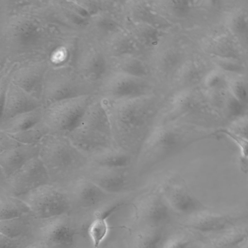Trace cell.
<instances>
[{
  "label": "cell",
  "mask_w": 248,
  "mask_h": 248,
  "mask_svg": "<svg viewBox=\"0 0 248 248\" xmlns=\"http://www.w3.org/2000/svg\"><path fill=\"white\" fill-rule=\"evenodd\" d=\"M94 86L71 64L50 65L43 81V107L66 98L93 94Z\"/></svg>",
  "instance_id": "obj_1"
},
{
  "label": "cell",
  "mask_w": 248,
  "mask_h": 248,
  "mask_svg": "<svg viewBox=\"0 0 248 248\" xmlns=\"http://www.w3.org/2000/svg\"><path fill=\"white\" fill-rule=\"evenodd\" d=\"M107 106L112 133L129 135L142 130L154 113L155 104L149 95L122 100H108Z\"/></svg>",
  "instance_id": "obj_2"
},
{
  "label": "cell",
  "mask_w": 248,
  "mask_h": 248,
  "mask_svg": "<svg viewBox=\"0 0 248 248\" xmlns=\"http://www.w3.org/2000/svg\"><path fill=\"white\" fill-rule=\"evenodd\" d=\"M93 97V94L84 95L43 107L42 121L50 134L65 136L78 124Z\"/></svg>",
  "instance_id": "obj_3"
},
{
  "label": "cell",
  "mask_w": 248,
  "mask_h": 248,
  "mask_svg": "<svg viewBox=\"0 0 248 248\" xmlns=\"http://www.w3.org/2000/svg\"><path fill=\"white\" fill-rule=\"evenodd\" d=\"M18 197L27 203L34 217L41 219L59 217L66 213L71 207L67 195L49 184Z\"/></svg>",
  "instance_id": "obj_4"
},
{
  "label": "cell",
  "mask_w": 248,
  "mask_h": 248,
  "mask_svg": "<svg viewBox=\"0 0 248 248\" xmlns=\"http://www.w3.org/2000/svg\"><path fill=\"white\" fill-rule=\"evenodd\" d=\"M40 156L47 168L64 170L80 164L84 155L65 136L54 134L46 136L40 142Z\"/></svg>",
  "instance_id": "obj_5"
},
{
  "label": "cell",
  "mask_w": 248,
  "mask_h": 248,
  "mask_svg": "<svg viewBox=\"0 0 248 248\" xmlns=\"http://www.w3.org/2000/svg\"><path fill=\"white\" fill-rule=\"evenodd\" d=\"M100 83L104 99L110 101H122L148 96L151 90V86L145 78L119 71L108 75Z\"/></svg>",
  "instance_id": "obj_6"
},
{
  "label": "cell",
  "mask_w": 248,
  "mask_h": 248,
  "mask_svg": "<svg viewBox=\"0 0 248 248\" xmlns=\"http://www.w3.org/2000/svg\"><path fill=\"white\" fill-rule=\"evenodd\" d=\"M48 168L40 155L35 156L8 178L12 195L18 197L49 180Z\"/></svg>",
  "instance_id": "obj_7"
},
{
  "label": "cell",
  "mask_w": 248,
  "mask_h": 248,
  "mask_svg": "<svg viewBox=\"0 0 248 248\" xmlns=\"http://www.w3.org/2000/svg\"><path fill=\"white\" fill-rule=\"evenodd\" d=\"M0 121L43 107L41 99L11 82L0 88Z\"/></svg>",
  "instance_id": "obj_8"
},
{
  "label": "cell",
  "mask_w": 248,
  "mask_h": 248,
  "mask_svg": "<svg viewBox=\"0 0 248 248\" xmlns=\"http://www.w3.org/2000/svg\"><path fill=\"white\" fill-rule=\"evenodd\" d=\"M186 124L175 122L156 125L148 134L145 142V147L157 152L173 151L186 142Z\"/></svg>",
  "instance_id": "obj_9"
},
{
  "label": "cell",
  "mask_w": 248,
  "mask_h": 248,
  "mask_svg": "<svg viewBox=\"0 0 248 248\" xmlns=\"http://www.w3.org/2000/svg\"><path fill=\"white\" fill-rule=\"evenodd\" d=\"M66 136L72 145L84 155H91L106 150L112 136L80 123Z\"/></svg>",
  "instance_id": "obj_10"
},
{
  "label": "cell",
  "mask_w": 248,
  "mask_h": 248,
  "mask_svg": "<svg viewBox=\"0 0 248 248\" xmlns=\"http://www.w3.org/2000/svg\"><path fill=\"white\" fill-rule=\"evenodd\" d=\"M49 65V63L45 61L27 62L15 69L9 79L41 99L45 76Z\"/></svg>",
  "instance_id": "obj_11"
},
{
  "label": "cell",
  "mask_w": 248,
  "mask_h": 248,
  "mask_svg": "<svg viewBox=\"0 0 248 248\" xmlns=\"http://www.w3.org/2000/svg\"><path fill=\"white\" fill-rule=\"evenodd\" d=\"M87 80L95 86L108 75V64L105 56L93 51L80 54L71 63Z\"/></svg>",
  "instance_id": "obj_12"
},
{
  "label": "cell",
  "mask_w": 248,
  "mask_h": 248,
  "mask_svg": "<svg viewBox=\"0 0 248 248\" xmlns=\"http://www.w3.org/2000/svg\"><path fill=\"white\" fill-rule=\"evenodd\" d=\"M40 144H20L14 147L1 151L0 164L1 170L8 178L29 160L40 155Z\"/></svg>",
  "instance_id": "obj_13"
},
{
  "label": "cell",
  "mask_w": 248,
  "mask_h": 248,
  "mask_svg": "<svg viewBox=\"0 0 248 248\" xmlns=\"http://www.w3.org/2000/svg\"><path fill=\"white\" fill-rule=\"evenodd\" d=\"M43 238L46 244L56 248H70L74 246L76 232L64 221L56 220L42 228Z\"/></svg>",
  "instance_id": "obj_14"
},
{
  "label": "cell",
  "mask_w": 248,
  "mask_h": 248,
  "mask_svg": "<svg viewBox=\"0 0 248 248\" xmlns=\"http://www.w3.org/2000/svg\"><path fill=\"white\" fill-rule=\"evenodd\" d=\"M195 214L190 225L193 229L202 232H217L228 228L233 218L217 212L201 210Z\"/></svg>",
  "instance_id": "obj_15"
},
{
  "label": "cell",
  "mask_w": 248,
  "mask_h": 248,
  "mask_svg": "<svg viewBox=\"0 0 248 248\" xmlns=\"http://www.w3.org/2000/svg\"><path fill=\"white\" fill-rule=\"evenodd\" d=\"M43 107L0 121V132L12 134L25 130L42 120Z\"/></svg>",
  "instance_id": "obj_16"
},
{
  "label": "cell",
  "mask_w": 248,
  "mask_h": 248,
  "mask_svg": "<svg viewBox=\"0 0 248 248\" xmlns=\"http://www.w3.org/2000/svg\"><path fill=\"white\" fill-rule=\"evenodd\" d=\"M106 193L89 179L78 181L74 189V194L77 201L85 208L98 205L104 200Z\"/></svg>",
  "instance_id": "obj_17"
},
{
  "label": "cell",
  "mask_w": 248,
  "mask_h": 248,
  "mask_svg": "<svg viewBox=\"0 0 248 248\" xmlns=\"http://www.w3.org/2000/svg\"><path fill=\"white\" fill-rule=\"evenodd\" d=\"M124 204L118 203L97 213L88 228V233L94 247H98L108 232L107 219L120 209Z\"/></svg>",
  "instance_id": "obj_18"
},
{
  "label": "cell",
  "mask_w": 248,
  "mask_h": 248,
  "mask_svg": "<svg viewBox=\"0 0 248 248\" xmlns=\"http://www.w3.org/2000/svg\"><path fill=\"white\" fill-rule=\"evenodd\" d=\"M195 101L191 91L186 88L174 94L170 99L168 116L170 121L186 116L194 109Z\"/></svg>",
  "instance_id": "obj_19"
},
{
  "label": "cell",
  "mask_w": 248,
  "mask_h": 248,
  "mask_svg": "<svg viewBox=\"0 0 248 248\" xmlns=\"http://www.w3.org/2000/svg\"><path fill=\"white\" fill-rule=\"evenodd\" d=\"M31 214L27 203L20 198L14 196L1 199L0 221L11 220Z\"/></svg>",
  "instance_id": "obj_20"
},
{
  "label": "cell",
  "mask_w": 248,
  "mask_h": 248,
  "mask_svg": "<svg viewBox=\"0 0 248 248\" xmlns=\"http://www.w3.org/2000/svg\"><path fill=\"white\" fill-rule=\"evenodd\" d=\"M170 205L177 212L184 214H195L202 209L200 202L187 192L176 189L169 198Z\"/></svg>",
  "instance_id": "obj_21"
},
{
  "label": "cell",
  "mask_w": 248,
  "mask_h": 248,
  "mask_svg": "<svg viewBox=\"0 0 248 248\" xmlns=\"http://www.w3.org/2000/svg\"><path fill=\"white\" fill-rule=\"evenodd\" d=\"M89 179L107 193H120L127 185L125 177L118 174H93Z\"/></svg>",
  "instance_id": "obj_22"
},
{
  "label": "cell",
  "mask_w": 248,
  "mask_h": 248,
  "mask_svg": "<svg viewBox=\"0 0 248 248\" xmlns=\"http://www.w3.org/2000/svg\"><path fill=\"white\" fill-rule=\"evenodd\" d=\"M49 134H50L49 129L42 120L35 125L25 130L15 134H6L20 144H34L39 143Z\"/></svg>",
  "instance_id": "obj_23"
},
{
  "label": "cell",
  "mask_w": 248,
  "mask_h": 248,
  "mask_svg": "<svg viewBox=\"0 0 248 248\" xmlns=\"http://www.w3.org/2000/svg\"><path fill=\"white\" fill-rule=\"evenodd\" d=\"M212 242L215 247H228L239 244L248 237V232L241 228L223 230Z\"/></svg>",
  "instance_id": "obj_24"
},
{
  "label": "cell",
  "mask_w": 248,
  "mask_h": 248,
  "mask_svg": "<svg viewBox=\"0 0 248 248\" xmlns=\"http://www.w3.org/2000/svg\"><path fill=\"white\" fill-rule=\"evenodd\" d=\"M118 71L136 78H145L149 74L147 65L141 60L130 56L120 59Z\"/></svg>",
  "instance_id": "obj_25"
},
{
  "label": "cell",
  "mask_w": 248,
  "mask_h": 248,
  "mask_svg": "<svg viewBox=\"0 0 248 248\" xmlns=\"http://www.w3.org/2000/svg\"><path fill=\"white\" fill-rule=\"evenodd\" d=\"M227 25L231 32L237 36H248V15L244 12L237 10L230 14Z\"/></svg>",
  "instance_id": "obj_26"
},
{
  "label": "cell",
  "mask_w": 248,
  "mask_h": 248,
  "mask_svg": "<svg viewBox=\"0 0 248 248\" xmlns=\"http://www.w3.org/2000/svg\"><path fill=\"white\" fill-rule=\"evenodd\" d=\"M169 210L162 202L157 201L152 203L148 208L145 217L152 224L158 225L163 223L168 218Z\"/></svg>",
  "instance_id": "obj_27"
},
{
  "label": "cell",
  "mask_w": 248,
  "mask_h": 248,
  "mask_svg": "<svg viewBox=\"0 0 248 248\" xmlns=\"http://www.w3.org/2000/svg\"><path fill=\"white\" fill-rule=\"evenodd\" d=\"M98 164L109 169H121L127 167L130 157L122 153H110L102 156L98 160Z\"/></svg>",
  "instance_id": "obj_28"
},
{
  "label": "cell",
  "mask_w": 248,
  "mask_h": 248,
  "mask_svg": "<svg viewBox=\"0 0 248 248\" xmlns=\"http://www.w3.org/2000/svg\"><path fill=\"white\" fill-rule=\"evenodd\" d=\"M23 217L0 221V233L11 238L20 237L26 228L25 222L22 220Z\"/></svg>",
  "instance_id": "obj_29"
},
{
  "label": "cell",
  "mask_w": 248,
  "mask_h": 248,
  "mask_svg": "<svg viewBox=\"0 0 248 248\" xmlns=\"http://www.w3.org/2000/svg\"><path fill=\"white\" fill-rule=\"evenodd\" d=\"M137 46L134 41L124 38L117 42L112 47V55L119 59L132 56L136 52Z\"/></svg>",
  "instance_id": "obj_30"
},
{
  "label": "cell",
  "mask_w": 248,
  "mask_h": 248,
  "mask_svg": "<svg viewBox=\"0 0 248 248\" xmlns=\"http://www.w3.org/2000/svg\"><path fill=\"white\" fill-rule=\"evenodd\" d=\"M183 63L178 54L174 52H168L164 54L160 59L159 67L164 73L176 72Z\"/></svg>",
  "instance_id": "obj_31"
},
{
  "label": "cell",
  "mask_w": 248,
  "mask_h": 248,
  "mask_svg": "<svg viewBox=\"0 0 248 248\" xmlns=\"http://www.w3.org/2000/svg\"><path fill=\"white\" fill-rule=\"evenodd\" d=\"M170 4L175 15L179 17H184L191 12L193 6V0H171Z\"/></svg>",
  "instance_id": "obj_32"
},
{
  "label": "cell",
  "mask_w": 248,
  "mask_h": 248,
  "mask_svg": "<svg viewBox=\"0 0 248 248\" xmlns=\"http://www.w3.org/2000/svg\"><path fill=\"white\" fill-rule=\"evenodd\" d=\"M141 39L143 43L148 46L153 47L159 43L162 34L155 27H149L141 33Z\"/></svg>",
  "instance_id": "obj_33"
},
{
  "label": "cell",
  "mask_w": 248,
  "mask_h": 248,
  "mask_svg": "<svg viewBox=\"0 0 248 248\" xmlns=\"http://www.w3.org/2000/svg\"><path fill=\"white\" fill-rule=\"evenodd\" d=\"M232 95L242 103L248 104V86L242 81H236L231 85Z\"/></svg>",
  "instance_id": "obj_34"
},
{
  "label": "cell",
  "mask_w": 248,
  "mask_h": 248,
  "mask_svg": "<svg viewBox=\"0 0 248 248\" xmlns=\"http://www.w3.org/2000/svg\"><path fill=\"white\" fill-rule=\"evenodd\" d=\"M247 105L238 100L232 95L227 103L229 113L233 117H238L244 114Z\"/></svg>",
  "instance_id": "obj_35"
},
{
  "label": "cell",
  "mask_w": 248,
  "mask_h": 248,
  "mask_svg": "<svg viewBox=\"0 0 248 248\" xmlns=\"http://www.w3.org/2000/svg\"><path fill=\"white\" fill-rule=\"evenodd\" d=\"M161 235L158 233H155L142 238L140 245L143 248H156L160 244Z\"/></svg>",
  "instance_id": "obj_36"
},
{
  "label": "cell",
  "mask_w": 248,
  "mask_h": 248,
  "mask_svg": "<svg viewBox=\"0 0 248 248\" xmlns=\"http://www.w3.org/2000/svg\"><path fill=\"white\" fill-rule=\"evenodd\" d=\"M222 81L220 75L215 72H212L206 76L204 83L205 86L210 89H215L219 87Z\"/></svg>",
  "instance_id": "obj_37"
},
{
  "label": "cell",
  "mask_w": 248,
  "mask_h": 248,
  "mask_svg": "<svg viewBox=\"0 0 248 248\" xmlns=\"http://www.w3.org/2000/svg\"><path fill=\"white\" fill-rule=\"evenodd\" d=\"M18 238H11L0 233V248H16L20 247V243Z\"/></svg>",
  "instance_id": "obj_38"
},
{
  "label": "cell",
  "mask_w": 248,
  "mask_h": 248,
  "mask_svg": "<svg viewBox=\"0 0 248 248\" xmlns=\"http://www.w3.org/2000/svg\"><path fill=\"white\" fill-rule=\"evenodd\" d=\"M231 131L248 140V121L238 123Z\"/></svg>",
  "instance_id": "obj_39"
},
{
  "label": "cell",
  "mask_w": 248,
  "mask_h": 248,
  "mask_svg": "<svg viewBox=\"0 0 248 248\" xmlns=\"http://www.w3.org/2000/svg\"><path fill=\"white\" fill-rule=\"evenodd\" d=\"M167 247L170 248H185L186 247L188 243L183 240H174L169 243Z\"/></svg>",
  "instance_id": "obj_40"
},
{
  "label": "cell",
  "mask_w": 248,
  "mask_h": 248,
  "mask_svg": "<svg viewBox=\"0 0 248 248\" xmlns=\"http://www.w3.org/2000/svg\"><path fill=\"white\" fill-rule=\"evenodd\" d=\"M221 0H207L209 4L214 7H216L219 5Z\"/></svg>",
  "instance_id": "obj_41"
}]
</instances>
